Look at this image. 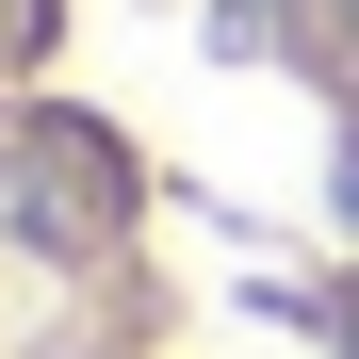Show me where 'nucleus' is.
Masks as SVG:
<instances>
[{
    "instance_id": "obj_1",
    "label": "nucleus",
    "mask_w": 359,
    "mask_h": 359,
    "mask_svg": "<svg viewBox=\"0 0 359 359\" xmlns=\"http://www.w3.org/2000/svg\"><path fill=\"white\" fill-rule=\"evenodd\" d=\"M114 131L66 98H0V229H17L33 262H98L114 245Z\"/></svg>"
}]
</instances>
